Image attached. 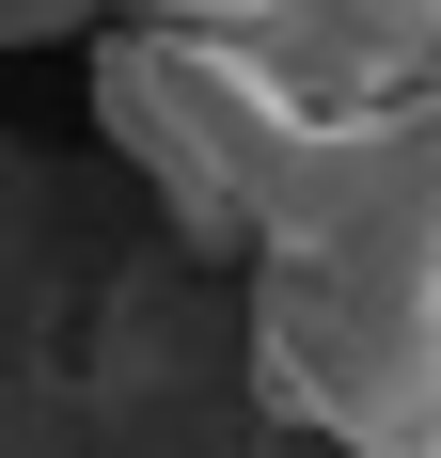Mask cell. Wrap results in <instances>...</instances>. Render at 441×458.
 Segmentation results:
<instances>
[{
    "label": "cell",
    "mask_w": 441,
    "mask_h": 458,
    "mask_svg": "<svg viewBox=\"0 0 441 458\" xmlns=\"http://www.w3.org/2000/svg\"><path fill=\"white\" fill-rule=\"evenodd\" d=\"M142 16H158V32H253V47L284 32V0H142Z\"/></svg>",
    "instance_id": "3"
},
{
    "label": "cell",
    "mask_w": 441,
    "mask_h": 458,
    "mask_svg": "<svg viewBox=\"0 0 441 458\" xmlns=\"http://www.w3.org/2000/svg\"><path fill=\"white\" fill-rule=\"evenodd\" d=\"M95 127L142 158V190L205 253H268L284 206H300V174H315V142H331V111L253 32H158L142 16V32L95 47Z\"/></svg>",
    "instance_id": "2"
},
{
    "label": "cell",
    "mask_w": 441,
    "mask_h": 458,
    "mask_svg": "<svg viewBox=\"0 0 441 458\" xmlns=\"http://www.w3.org/2000/svg\"><path fill=\"white\" fill-rule=\"evenodd\" d=\"M253 379L347 458H441V80L315 142L253 253Z\"/></svg>",
    "instance_id": "1"
}]
</instances>
